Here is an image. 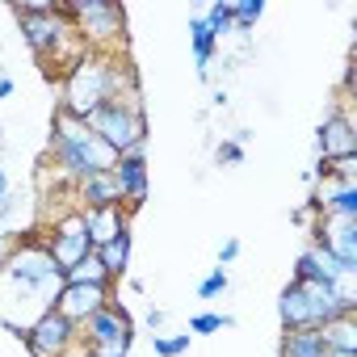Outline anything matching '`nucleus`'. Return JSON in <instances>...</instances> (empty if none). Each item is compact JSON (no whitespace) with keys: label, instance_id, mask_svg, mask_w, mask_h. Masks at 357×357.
Wrapping results in <instances>:
<instances>
[{"label":"nucleus","instance_id":"1","mask_svg":"<svg viewBox=\"0 0 357 357\" xmlns=\"http://www.w3.org/2000/svg\"><path fill=\"white\" fill-rule=\"evenodd\" d=\"M139 89V72L109 51H84L68 72H63V109L76 118H89L97 105L114 101V97H135Z\"/></svg>","mask_w":357,"mask_h":357},{"label":"nucleus","instance_id":"2","mask_svg":"<svg viewBox=\"0 0 357 357\" xmlns=\"http://www.w3.org/2000/svg\"><path fill=\"white\" fill-rule=\"evenodd\" d=\"M51 160H55V172L68 190H76L80 181L97 172H109L118 164V151L109 143H101L84 118L68 114L63 105H55V118H51Z\"/></svg>","mask_w":357,"mask_h":357},{"label":"nucleus","instance_id":"3","mask_svg":"<svg viewBox=\"0 0 357 357\" xmlns=\"http://www.w3.org/2000/svg\"><path fill=\"white\" fill-rule=\"evenodd\" d=\"M13 17H17V30H22L26 47L43 63V72H68L89 51L84 38L72 26L51 17V0H22V5H13Z\"/></svg>","mask_w":357,"mask_h":357},{"label":"nucleus","instance_id":"4","mask_svg":"<svg viewBox=\"0 0 357 357\" xmlns=\"http://www.w3.org/2000/svg\"><path fill=\"white\" fill-rule=\"evenodd\" d=\"M0 278L13 282V286H22V294H34V298L43 303V311H47V307L55 303V294L63 290V269L51 261L47 240H43L38 231H30L26 240H17V244L9 248V257L0 261Z\"/></svg>","mask_w":357,"mask_h":357},{"label":"nucleus","instance_id":"5","mask_svg":"<svg viewBox=\"0 0 357 357\" xmlns=\"http://www.w3.org/2000/svg\"><path fill=\"white\" fill-rule=\"evenodd\" d=\"M84 122H89V130H93L101 143H109L118 155H130V151L147 155V114H143V93H135V97H114V101L97 105Z\"/></svg>","mask_w":357,"mask_h":357},{"label":"nucleus","instance_id":"6","mask_svg":"<svg viewBox=\"0 0 357 357\" xmlns=\"http://www.w3.org/2000/svg\"><path fill=\"white\" fill-rule=\"evenodd\" d=\"M76 34L84 38L89 51H109L122 55L126 51V9L109 5V0H76Z\"/></svg>","mask_w":357,"mask_h":357},{"label":"nucleus","instance_id":"7","mask_svg":"<svg viewBox=\"0 0 357 357\" xmlns=\"http://www.w3.org/2000/svg\"><path fill=\"white\" fill-rule=\"evenodd\" d=\"M47 252H51V261L68 273L72 265H80L89 252H93V244H89V231H84V215H80V206H68L63 215H55V223L47 227Z\"/></svg>","mask_w":357,"mask_h":357},{"label":"nucleus","instance_id":"8","mask_svg":"<svg viewBox=\"0 0 357 357\" xmlns=\"http://www.w3.org/2000/svg\"><path fill=\"white\" fill-rule=\"evenodd\" d=\"M130 340L135 344V315L126 311V303L109 298L105 307H97L84 324H80V349L93 353V349H105V344H122Z\"/></svg>","mask_w":357,"mask_h":357},{"label":"nucleus","instance_id":"9","mask_svg":"<svg viewBox=\"0 0 357 357\" xmlns=\"http://www.w3.org/2000/svg\"><path fill=\"white\" fill-rule=\"evenodd\" d=\"M26 353L30 357H63V353H72L76 344H80V328L76 324H68L55 307H47L30 328H26Z\"/></svg>","mask_w":357,"mask_h":357},{"label":"nucleus","instance_id":"10","mask_svg":"<svg viewBox=\"0 0 357 357\" xmlns=\"http://www.w3.org/2000/svg\"><path fill=\"white\" fill-rule=\"evenodd\" d=\"M315 155L319 160H353L357 155V130L344 114V105H332L328 118L315 130Z\"/></svg>","mask_w":357,"mask_h":357},{"label":"nucleus","instance_id":"11","mask_svg":"<svg viewBox=\"0 0 357 357\" xmlns=\"http://www.w3.org/2000/svg\"><path fill=\"white\" fill-rule=\"evenodd\" d=\"M311 240L324 244V248L340 261V269L357 273V223H353V219H328V215H315V223H311Z\"/></svg>","mask_w":357,"mask_h":357},{"label":"nucleus","instance_id":"12","mask_svg":"<svg viewBox=\"0 0 357 357\" xmlns=\"http://www.w3.org/2000/svg\"><path fill=\"white\" fill-rule=\"evenodd\" d=\"M109 298H114V286H72V282H63V290L55 294L51 307H55L68 324L80 328V324H84L97 307H105Z\"/></svg>","mask_w":357,"mask_h":357},{"label":"nucleus","instance_id":"13","mask_svg":"<svg viewBox=\"0 0 357 357\" xmlns=\"http://www.w3.org/2000/svg\"><path fill=\"white\" fill-rule=\"evenodd\" d=\"M114 181H118V194H122L126 215H135V211L147 202V155H139V151L118 155V164H114Z\"/></svg>","mask_w":357,"mask_h":357},{"label":"nucleus","instance_id":"14","mask_svg":"<svg viewBox=\"0 0 357 357\" xmlns=\"http://www.w3.org/2000/svg\"><path fill=\"white\" fill-rule=\"evenodd\" d=\"M340 273H349V269H340V261H336L324 244H315V240H311V244L298 252L290 282H324V286H332Z\"/></svg>","mask_w":357,"mask_h":357},{"label":"nucleus","instance_id":"15","mask_svg":"<svg viewBox=\"0 0 357 357\" xmlns=\"http://www.w3.org/2000/svg\"><path fill=\"white\" fill-rule=\"evenodd\" d=\"M76 206L80 211H101V206H122V194H118V181H114V168L109 172H97L89 181H80L72 190Z\"/></svg>","mask_w":357,"mask_h":357},{"label":"nucleus","instance_id":"16","mask_svg":"<svg viewBox=\"0 0 357 357\" xmlns=\"http://www.w3.org/2000/svg\"><path fill=\"white\" fill-rule=\"evenodd\" d=\"M80 215H84V231H89L93 252H97L105 240H114L118 231H126V227H130L126 206H101V211H80Z\"/></svg>","mask_w":357,"mask_h":357},{"label":"nucleus","instance_id":"17","mask_svg":"<svg viewBox=\"0 0 357 357\" xmlns=\"http://www.w3.org/2000/svg\"><path fill=\"white\" fill-rule=\"evenodd\" d=\"M278 319H282V332H294V328H311V307H307V294L298 282H286L282 294H278Z\"/></svg>","mask_w":357,"mask_h":357},{"label":"nucleus","instance_id":"18","mask_svg":"<svg viewBox=\"0 0 357 357\" xmlns=\"http://www.w3.org/2000/svg\"><path fill=\"white\" fill-rule=\"evenodd\" d=\"M190 51H194L198 76L206 80V76H211V63H215V55H219V38H215V30L206 26V17H202V13H194V17H190Z\"/></svg>","mask_w":357,"mask_h":357},{"label":"nucleus","instance_id":"19","mask_svg":"<svg viewBox=\"0 0 357 357\" xmlns=\"http://www.w3.org/2000/svg\"><path fill=\"white\" fill-rule=\"evenodd\" d=\"M130 252H135V236H130V227H126V231H118L114 240H105V244L97 248V261H101L105 273L118 282V278L130 273Z\"/></svg>","mask_w":357,"mask_h":357},{"label":"nucleus","instance_id":"20","mask_svg":"<svg viewBox=\"0 0 357 357\" xmlns=\"http://www.w3.org/2000/svg\"><path fill=\"white\" fill-rule=\"evenodd\" d=\"M278 357H328V349H324V340H319V328H294V332H282Z\"/></svg>","mask_w":357,"mask_h":357},{"label":"nucleus","instance_id":"21","mask_svg":"<svg viewBox=\"0 0 357 357\" xmlns=\"http://www.w3.org/2000/svg\"><path fill=\"white\" fill-rule=\"evenodd\" d=\"M319 340L328 353H357V315H340L319 328Z\"/></svg>","mask_w":357,"mask_h":357},{"label":"nucleus","instance_id":"22","mask_svg":"<svg viewBox=\"0 0 357 357\" xmlns=\"http://www.w3.org/2000/svg\"><path fill=\"white\" fill-rule=\"evenodd\" d=\"M63 282H72V286H114V278L105 273V265L97 261V252H89L80 265H72L63 273Z\"/></svg>","mask_w":357,"mask_h":357},{"label":"nucleus","instance_id":"23","mask_svg":"<svg viewBox=\"0 0 357 357\" xmlns=\"http://www.w3.org/2000/svg\"><path fill=\"white\" fill-rule=\"evenodd\" d=\"M223 328H236V315H227V311H198V315H190V336H215V332H223Z\"/></svg>","mask_w":357,"mask_h":357},{"label":"nucleus","instance_id":"24","mask_svg":"<svg viewBox=\"0 0 357 357\" xmlns=\"http://www.w3.org/2000/svg\"><path fill=\"white\" fill-rule=\"evenodd\" d=\"M147 340H151V353H155V357H185L190 344H194L190 332H155V336H147Z\"/></svg>","mask_w":357,"mask_h":357},{"label":"nucleus","instance_id":"25","mask_svg":"<svg viewBox=\"0 0 357 357\" xmlns=\"http://www.w3.org/2000/svg\"><path fill=\"white\" fill-rule=\"evenodd\" d=\"M227 290H231V273H227V269H219V265L198 282V298H202V303H215V298H223Z\"/></svg>","mask_w":357,"mask_h":357},{"label":"nucleus","instance_id":"26","mask_svg":"<svg viewBox=\"0 0 357 357\" xmlns=\"http://www.w3.org/2000/svg\"><path fill=\"white\" fill-rule=\"evenodd\" d=\"M202 17H206V26L215 30V38L223 43V38L231 34V0H215V5H211Z\"/></svg>","mask_w":357,"mask_h":357},{"label":"nucleus","instance_id":"27","mask_svg":"<svg viewBox=\"0 0 357 357\" xmlns=\"http://www.w3.org/2000/svg\"><path fill=\"white\" fill-rule=\"evenodd\" d=\"M240 160H244V147H240V143L223 139V143L215 147V164H219V168H223V164H240Z\"/></svg>","mask_w":357,"mask_h":357},{"label":"nucleus","instance_id":"28","mask_svg":"<svg viewBox=\"0 0 357 357\" xmlns=\"http://www.w3.org/2000/svg\"><path fill=\"white\" fill-rule=\"evenodd\" d=\"M236 257H240V240H223L219 244V269H227Z\"/></svg>","mask_w":357,"mask_h":357},{"label":"nucleus","instance_id":"29","mask_svg":"<svg viewBox=\"0 0 357 357\" xmlns=\"http://www.w3.org/2000/svg\"><path fill=\"white\" fill-rule=\"evenodd\" d=\"M0 328H5L13 340H26V328H30V324H17L13 315H0Z\"/></svg>","mask_w":357,"mask_h":357},{"label":"nucleus","instance_id":"30","mask_svg":"<svg viewBox=\"0 0 357 357\" xmlns=\"http://www.w3.org/2000/svg\"><path fill=\"white\" fill-rule=\"evenodd\" d=\"M143 319H147V328H151V332H160V328H164V319H168V311H164V307H147V315H143Z\"/></svg>","mask_w":357,"mask_h":357},{"label":"nucleus","instance_id":"31","mask_svg":"<svg viewBox=\"0 0 357 357\" xmlns=\"http://www.w3.org/2000/svg\"><path fill=\"white\" fill-rule=\"evenodd\" d=\"M13 89H17V84H13V76H0V101H9V97H13Z\"/></svg>","mask_w":357,"mask_h":357},{"label":"nucleus","instance_id":"32","mask_svg":"<svg viewBox=\"0 0 357 357\" xmlns=\"http://www.w3.org/2000/svg\"><path fill=\"white\" fill-rule=\"evenodd\" d=\"M13 202H17L13 194H9V198H0V219H13Z\"/></svg>","mask_w":357,"mask_h":357},{"label":"nucleus","instance_id":"33","mask_svg":"<svg viewBox=\"0 0 357 357\" xmlns=\"http://www.w3.org/2000/svg\"><path fill=\"white\" fill-rule=\"evenodd\" d=\"M9 194H13V185H9V172L0 168V198H9Z\"/></svg>","mask_w":357,"mask_h":357},{"label":"nucleus","instance_id":"34","mask_svg":"<svg viewBox=\"0 0 357 357\" xmlns=\"http://www.w3.org/2000/svg\"><path fill=\"white\" fill-rule=\"evenodd\" d=\"M211 105H227V89H215L211 93Z\"/></svg>","mask_w":357,"mask_h":357},{"label":"nucleus","instance_id":"35","mask_svg":"<svg viewBox=\"0 0 357 357\" xmlns=\"http://www.w3.org/2000/svg\"><path fill=\"white\" fill-rule=\"evenodd\" d=\"M63 357H89V353H84V349L76 344V349H72V353H63Z\"/></svg>","mask_w":357,"mask_h":357},{"label":"nucleus","instance_id":"36","mask_svg":"<svg viewBox=\"0 0 357 357\" xmlns=\"http://www.w3.org/2000/svg\"><path fill=\"white\" fill-rule=\"evenodd\" d=\"M328 357H357V353H328Z\"/></svg>","mask_w":357,"mask_h":357}]
</instances>
